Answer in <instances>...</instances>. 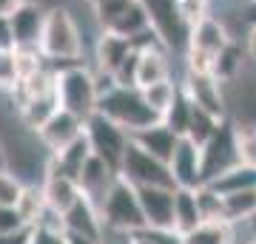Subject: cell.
Masks as SVG:
<instances>
[{"mask_svg": "<svg viewBox=\"0 0 256 244\" xmlns=\"http://www.w3.org/2000/svg\"><path fill=\"white\" fill-rule=\"evenodd\" d=\"M40 54L46 57V63L60 71L66 65L82 63V34L77 20L66 6H52L46 9L43 31H40Z\"/></svg>", "mask_w": 256, "mask_h": 244, "instance_id": "obj_1", "label": "cell"}, {"mask_svg": "<svg viewBox=\"0 0 256 244\" xmlns=\"http://www.w3.org/2000/svg\"><path fill=\"white\" fill-rule=\"evenodd\" d=\"M97 111L102 117H108L111 122H117L120 128H126L128 134L160 122V114L151 111V105L142 97V91L134 88V85H117L111 80L106 85H100Z\"/></svg>", "mask_w": 256, "mask_h": 244, "instance_id": "obj_2", "label": "cell"}, {"mask_svg": "<svg viewBox=\"0 0 256 244\" xmlns=\"http://www.w3.org/2000/svg\"><path fill=\"white\" fill-rule=\"evenodd\" d=\"M57 88V102L60 108L74 114L77 119H86L97 114V102H100V85H97V74H92L82 63L66 65L54 77Z\"/></svg>", "mask_w": 256, "mask_h": 244, "instance_id": "obj_3", "label": "cell"}, {"mask_svg": "<svg viewBox=\"0 0 256 244\" xmlns=\"http://www.w3.org/2000/svg\"><path fill=\"white\" fill-rule=\"evenodd\" d=\"M234 37L220 17L214 14H202L194 20L188 28V43H185V60H188V71H214V63L225 45Z\"/></svg>", "mask_w": 256, "mask_h": 244, "instance_id": "obj_4", "label": "cell"}, {"mask_svg": "<svg viewBox=\"0 0 256 244\" xmlns=\"http://www.w3.org/2000/svg\"><path fill=\"white\" fill-rule=\"evenodd\" d=\"M100 216L102 227L108 230H120V233H140L146 230V216L140 208L137 188L128 185L126 179H117L106 193V199L100 202Z\"/></svg>", "mask_w": 256, "mask_h": 244, "instance_id": "obj_5", "label": "cell"}, {"mask_svg": "<svg viewBox=\"0 0 256 244\" xmlns=\"http://www.w3.org/2000/svg\"><path fill=\"white\" fill-rule=\"evenodd\" d=\"M94 17L102 31L120 37H146L151 34V23L140 0H94Z\"/></svg>", "mask_w": 256, "mask_h": 244, "instance_id": "obj_6", "label": "cell"}, {"mask_svg": "<svg viewBox=\"0 0 256 244\" xmlns=\"http://www.w3.org/2000/svg\"><path fill=\"white\" fill-rule=\"evenodd\" d=\"M117 173H120V179H126L134 188H174L168 162L151 156L137 142H128L126 156H122Z\"/></svg>", "mask_w": 256, "mask_h": 244, "instance_id": "obj_7", "label": "cell"}, {"mask_svg": "<svg viewBox=\"0 0 256 244\" xmlns=\"http://www.w3.org/2000/svg\"><path fill=\"white\" fill-rule=\"evenodd\" d=\"M148 14L151 31L165 48H185L188 43V20L182 14L180 0H140Z\"/></svg>", "mask_w": 256, "mask_h": 244, "instance_id": "obj_8", "label": "cell"}, {"mask_svg": "<svg viewBox=\"0 0 256 244\" xmlns=\"http://www.w3.org/2000/svg\"><path fill=\"white\" fill-rule=\"evenodd\" d=\"M82 131H86V139L92 145V154H97L111 168L120 171V162H122L126 148L131 142V134H128L126 128H120L117 122H111L108 117H102L100 111H97V114H92V117L86 119Z\"/></svg>", "mask_w": 256, "mask_h": 244, "instance_id": "obj_9", "label": "cell"}, {"mask_svg": "<svg viewBox=\"0 0 256 244\" xmlns=\"http://www.w3.org/2000/svg\"><path fill=\"white\" fill-rule=\"evenodd\" d=\"M236 145H234V122L228 117L220 122L208 142L202 145V179L208 182L228 171L230 165H236Z\"/></svg>", "mask_w": 256, "mask_h": 244, "instance_id": "obj_10", "label": "cell"}, {"mask_svg": "<svg viewBox=\"0 0 256 244\" xmlns=\"http://www.w3.org/2000/svg\"><path fill=\"white\" fill-rule=\"evenodd\" d=\"M182 91L188 94V100L200 108L210 111L214 117H228L225 108V85H222L210 71H188L182 82Z\"/></svg>", "mask_w": 256, "mask_h": 244, "instance_id": "obj_11", "label": "cell"}, {"mask_svg": "<svg viewBox=\"0 0 256 244\" xmlns=\"http://www.w3.org/2000/svg\"><path fill=\"white\" fill-rule=\"evenodd\" d=\"M168 171L174 179V188H200L202 182V148L188 136H180L174 154L168 159Z\"/></svg>", "mask_w": 256, "mask_h": 244, "instance_id": "obj_12", "label": "cell"}, {"mask_svg": "<svg viewBox=\"0 0 256 244\" xmlns=\"http://www.w3.org/2000/svg\"><path fill=\"white\" fill-rule=\"evenodd\" d=\"M82 125H86L82 119H77L66 108H57L43 125L37 128V139H40V145L48 154H57V151H63L66 145H72L82 134Z\"/></svg>", "mask_w": 256, "mask_h": 244, "instance_id": "obj_13", "label": "cell"}, {"mask_svg": "<svg viewBox=\"0 0 256 244\" xmlns=\"http://www.w3.org/2000/svg\"><path fill=\"white\" fill-rule=\"evenodd\" d=\"M146 227L174 230V188H137Z\"/></svg>", "mask_w": 256, "mask_h": 244, "instance_id": "obj_14", "label": "cell"}, {"mask_svg": "<svg viewBox=\"0 0 256 244\" xmlns=\"http://www.w3.org/2000/svg\"><path fill=\"white\" fill-rule=\"evenodd\" d=\"M120 179L117 168H111L106 159H100L97 154L88 156V162L82 165L80 171V179H77V185H80L82 196L86 199H92L97 208H100V202L106 199V193L111 190V185Z\"/></svg>", "mask_w": 256, "mask_h": 244, "instance_id": "obj_15", "label": "cell"}, {"mask_svg": "<svg viewBox=\"0 0 256 244\" xmlns=\"http://www.w3.org/2000/svg\"><path fill=\"white\" fill-rule=\"evenodd\" d=\"M43 20H46V9H43L40 3L26 0V3L9 17L12 37H14V48H40Z\"/></svg>", "mask_w": 256, "mask_h": 244, "instance_id": "obj_16", "label": "cell"}, {"mask_svg": "<svg viewBox=\"0 0 256 244\" xmlns=\"http://www.w3.org/2000/svg\"><path fill=\"white\" fill-rule=\"evenodd\" d=\"M171 80V63H168V48L160 43H151L140 48L137 65H134V88H148L154 82Z\"/></svg>", "mask_w": 256, "mask_h": 244, "instance_id": "obj_17", "label": "cell"}, {"mask_svg": "<svg viewBox=\"0 0 256 244\" xmlns=\"http://www.w3.org/2000/svg\"><path fill=\"white\" fill-rule=\"evenodd\" d=\"M40 185H43L46 205L52 210H57V213H66V210H68L74 202L82 196L77 179H72V176H66V173H60V171H52V168H46Z\"/></svg>", "mask_w": 256, "mask_h": 244, "instance_id": "obj_18", "label": "cell"}, {"mask_svg": "<svg viewBox=\"0 0 256 244\" xmlns=\"http://www.w3.org/2000/svg\"><path fill=\"white\" fill-rule=\"evenodd\" d=\"M131 142H137L140 148H142V151H148L151 156H156V159L168 162V159H171V154H174L176 142H180V136H176L174 131H171V128L160 119V122H154V125L134 131V134H131Z\"/></svg>", "mask_w": 256, "mask_h": 244, "instance_id": "obj_19", "label": "cell"}, {"mask_svg": "<svg viewBox=\"0 0 256 244\" xmlns=\"http://www.w3.org/2000/svg\"><path fill=\"white\" fill-rule=\"evenodd\" d=\"M14 108H18V117H20V122H23V128H28V131L37 134V128L60 108V102H57V88L32 94V97H26V100H20Z\"/></svg>", "mask_w": 256, "mask_h": 244, "instance_id": "obj_20", "label": "cell"}, {"mask_svg": "<svg viewBox=\"0 0 256 244\" xmlns=\"http://www.w3.org/2000/svg\"><path fill=\"white\" fill-rule=\"evenodd\" d=\"M63 219H66V230L92 236V239H97V242L102 239V216H100V208H97L92 199L80 196V199L63 213Z\"/></svg>", "mask_w": 256, "mask_h": 244, "instance_id": "obj_21", "label": "cell"}, {"mask_svg": "<svg viewBox=\"0 0 256 244\" xmlns=\"http://www.w3.org/2000/svg\"><path fill=\"white\" fill-rule=\"evenodd\" d=\"M88 156H92V145L86 139V131H82L72 145H66L63 151H57V154H48V162L46 168L52 171H60L66 176H72V179H80V171L82 165L88 162Z\"/></svg>", "mask_w": 256, "mask_h": 244, "instance_id": "obj_22", "label": "cell"}, {"mask_svg": "<svg viewBox=\"0 0 256 244\" xmlns=\"http://www.w3.org/2000/svg\"><path fill=\"white\" fill-rule=\"evenodd\" d=\"M208 188H214L220 196H228V193H239V190H254L256 188V168L250 165H230L228 171H222L220 176L205 182Z\"/></svg>", "mask_w": 256, "mask_h": 244, "instance_id": "obj_23", "label": "cell"}, {"mask_svg": "<svg viewBox=\"0 0 256 244\" xmlns=\"http://www.w3.org/2000/svg\"><path fill=\"white\" fill-rule=\"evenodd\" d=\"M185 244H236V225H230L225 219H210L200 222L191 233L182 236Z\"/></svg>", "mask_w": 256, "mask_h": 244, "instance_id": "obj_24", "label": "cell"}, {"mask_svg": "<svg viewBox=\"0 0 256 244\" xmlns=\"http://www.w3.org/2000/svg\"><path fill=\"white\" fill-rule=\"evenodd\" d=\"M202 222L200 205H196V188H174V230L191 233Z\"/></svg>", "mask_w": 256, "mask_h": 244, "instance_id": "obj_25", "label": "cell"}, {"mask_svg": "<svg viewBox=\"0 0 256 244\" xmlns=\"http://www.w3.org/2000/svg\"><path fill=\"white\" fill-rule=\"evenodd\" d=\"M254 213H256V188L222 196V219L230 222V225H245Z\"/></svg>", "mask_w": 256, "mask_h": 244, "instance_id": "obj_26", "label": "cell"}, {"mask_svg": "<svg viewBox=\"0 0 256 244\" xmlns=\"http://www.w3.org/2000/svg\"><path fill=\"white\" fill-rule=\"evenodd\" d=\"M14 208L20 210V216L26 222L28 227H34L43 216V210L48 208L46 205V196H43V185H37V182H26L23 185V193H20V199Z\"/></svg>", "mask_w": 256, "mask_h": 244, "instance_id": "obj_27", "label": "cell"}, {"mask_svg": "<svg viewBox=\"0 0 256 244\" xmlns=\"http://www.w3.org/2000/svg\"><path fill=\"white\" fill-rule=\"evenodd\" d=\"M222 119H225V117H214L210 111H205V108H200V105H194V102H191V119H188V134H185V136L202 148V145L214 136V131L220 128Z\"/></svg>", "mask_w": 256, "mask_h": 244, "instance_id": "obj_28", "label": "cell"}, {"mask_svg": "<svg viewBox=\"0 0 256 244\" xmlns=\"http://www.w3.org/2000/svg\"><path fill=\"white\" fill-rule=\"evenodd\" d=\"M210 74H214L222 85L234 82L239 74H242V48L236 45V40H230V43L220 51V57H216V63H214V71Z\"/></svg>", "mask_w": 256, "mask_h": 244, "instance_id": "obj_29", "label": "cell"}, {"mask_svg": "<svg viewBox=\"0 0 256 244\" xmlns=\"http://www.w3.org/2000/svg\"><path fill=\"white\" fill-rule=\"evenodd\" d=\"M142 91V97H146V102L151 105V111H156L160 114V119L165 117V111L174 105L176 94H180V85H176L174 80H162V82H154V85H148V88H140Z\"/></svg>", "mask_w": 256, "mask_h": 244, "instance_id": "obj_30", "label": "cell"}, {"mask_svg": "<svg viewBox=\"0 0 256 244\" xmlns=\"http://www.w3.org/2000/svg\"><path fill=\"white\" fill-rule=\"evenodd\" d=\"M188 119H191V100H188V94L182 91V85H180V94H176L174 105L165 111L162 122L171 128L176 136H185L188 134Z\"/></svg>", "mask_w": 256, "mask_h": 244, "instance_id": "obj_31", "label": "cell"}, {"mask_svg": "<svg viewBox=\"0 0 256 244\" xmlns=\"http://www.w3.org/2000/svg\"><path fill=\"white\" fill-rule=\"evenodd\" d=\"M234 145L239 162L256 168V125H234Z\"/></svg>", "mask_w": 256, "mask_h": 244, "instance_id": "obj_32", "label": "cell"}, {"mask_svg": "<svg viewBox=\"0 0 256 244\" xmlns=\"http://www.w3.org/2000/svg\"><path fill=\"white\" fill-rule=\"evenodd\" d=\"M196 205H200L202 222H210V219H222V196L214 188H208L202 182L196 188Z\"/></svg>", "mask_w": 256, "mask_h": 244, "instance_id": "obj_33", "label": "cell"}, {"mask_svg": "<svg viewBox=\"0 0 256 244\" xmlns=\"http://www.w3.org/2000/svg\"><path fill=\"white\" fill-rule=\"evenodd\" d=\"M20 80L18 71V51L14 48H0V88L12 91Z\"/></svg>", "mask_w": 256, "mask_h": 244, "instance_id": "obj_34", "label": "cell"}, {"mask_svg": "<svg viewBox=\"0 0 256 244\" xmlns=\"http://www.w3.org/2000/svg\"><path fill=\"white\" fill-rule=\"evenodd\" d=\"M26 182L20 179L18 173H12L9 168L0 171V205H18L20 193H23Z\"/></svg>", "mask_w": 256, "mask_h": 244, "instance_id": "obj_35", "label": "cell"}, {"mask_svg": "<svg viewBox=\"0 0 256 244\" xmlns=\"http://www.w3.org/2000/svg\"><path fill=\"white\" fill-rule=\"evenodd\" d=\"M26 222L20 216V210L14 205H0V236L18 233V230H26Z\"/></svg>", "mask_w": 256, "mask_h": 244, "instance_id": "obj_36", "label": "cell"}, {"mask_svg": "<svg viewBox=\"0 0 256 244\" xmlns=\"http://www.w3.org/2000/svg\"><path fill=\"white\" fill-rule=\"evenodd\" d=\"M146 230L151 233V239L156 244H185L182 233H176V230H154V227H146Z\"/></svg>", "mask_w": 256, "mask_h": 244, "instance_id": "obj_37", "label": "cell"}, {"mask_svg": "<svg viewBox=\"0 0 256 244\" xmlns=\"http://www.w3.org/2000/svg\"><path fill=\"white\" fill-rule=\"evenodd\" d=\"M32 233H34V227H26V230H18V233H9V236H0V244H28L32 242Z\"/></svg>", "mask_w": 256, "mask_h": 244, "instance_id": "obj_38", "label": "cell"}, {"mask_svg": "<svg viewBox=\"0 0 256 244\" xmlns=\"http://www.w3.org/2000/svg\"><path fill=\"white\" fill-rule=\"evenodd\" d=\"M0 48H14V37H12L9 17H0Z\"/></svg>", "mask_w": 256, "mask_h": 244, "instance_id": "obj_39", "label": "cell"}, {"mask_svg": "<svg viewBox=\"0 0 256 244\" xmlns=\"http://www.w3.org/2000/svg\"><path fill=\"white\" fill-rule=\"evenodd\" d=\"M26 0H0V17H12Z\"/></svg>", "mask_w": 256, "mask_h": 244, "instance_id": "obj_40", "label": "cell"}, {"mask_svg": "<svg viewBox=\"0 0 256 244\" xmlns=\"http://www.w3.org/2000/svg\"><path fill=\"white\" fill-rule=\"evenodd\" d=\"M66 242H68V244H100V242H97V239H92V236L72 233V230H66Z\"/></svg>", "mask_w": 256, "mask_h": 244, "instance_id": "obj_41", "label": "cell"}, {"mask_svg": "<svg viewBox=\"0 0 256 244\" xmlns=\"http://www.w3.org/2000/svg\"><path fill=\"white\" fill-rule=\"evenodd\" d=\"M245 51H248V57L256 63V23L250 26V31H248V43H245Z\"/></svg>", "mask_w": 256, "mask_h": 244, "instance_id": "obj_42", "label": "cell"}, {"mask_svg": "<svg viewBox=\"0 0 256 244\" xmlns=\"http://www.w3.org/2000/svg\"><path fill=\"white\" fill-rule=\"evenodd\" d=\"M128 244H156V242L151 239L148 230H140V233H131V242H128Z\"/></svg>", "mask_w": 256, "mask_h": 244, "instance_id": "obj_43", "label": "cell"}, {"mask_svg": "<svg viewBox=\"0 0 256 244\" xmlns=\"http://www.w3.org/2000/svg\"><path fill=\"white\" fill-rule=\"evenodd\" d=\"M48 242H52V236L34 227V233H32V242H28V244H48Z\"/></svg>", "mask_w": 256, "mask_h": 244, "instance_id": "obj_44", "label": "cell"}, {"mask_svg": "<svg viewBox=\"0 0 256 244\" xmlns=\"http://www.w3.org/2000/svg\"><path fill=\"white\" fill-rule=\"evenodd\" d=\"M3 168H9V154H6V145L0 139V171H3Z\"/></svg>", "mask_w": 256, "mask_h": 244, "instance_id": "obj_45", "label": "cell"}, {"mask_svg": "<svg viewBox=\"0 0 256 244\" xmlns=\"http://www.w3.org/2000/svg\"><path fill=\"white\" fill-rule=\"evenodd\" d=\"M245 225H248V230H250V236H256V213H254L250 219H248Z\"/></svg>", "mask_w": 256, "mask_h": 244, "instance_id": "obj_46", "label": "cell"}, {"mask_svg": "<svg viewBox=\"0 0 256 244\" xmlns=\"http://www.w3.org/2000/svg\"><path fill=\"white\" fill-rule=\"evenodd\" d=\"M48 244H68V242H66V233L63 236H52V242H48Z\"/></svg>", "mask_w": 256, "mask_h": 244, "instance_id": "obj_47", "label": "cell"}, {"mask_svg": "<svg viewBox=\"0 0 256 244\" xmlns=\"http://www.w3.org/2000/svg\"><path fill=\"white\" fill-rule=\"evenodd\" d=\"M248 20H250V26H254V23H256V3H254V11L248 14Z\"/></svg>", "mask_w": 256, "mask_h": 244, "instance_id": "obj_48", "label": "cell"}, {"mask_svg": "<svg viewBox=\"0 0 256 244\" xmlns=\"http://www.w3.org/2000/svg\"><path fill=\"white\" fill-rule=\"evenodd\" d=\"M245 244H256V236H250V242H245Z\"/></svg>", "mask_w": 256, "mask_h": 244, "instance_id": "obj_49", "label": "cell"}, {"mask_svg": "<svg viewBox=\"0 0 256 244\" xmlns=\"http://www.w3.org/2000/svg\"><path fill=\"white\" fill-rule=\"evenodd\" d=\"M86 3H94V0H86Z\"/></svg>", "mask_w": 256, "mask_h": 244, "instance_id": "obj_50", "label": "cell"}, {"mask_svg": "<svg viewBox=\"0 0 256 244\" xmlns=\"http://www.w3.org/2000/svg\"><path fill=\"white\" fill-rule=\"evenodd\" d=\"M250 3H256V0H250Z\"/></svg>", "mask_w": 256, "mask_h": 244, "instance_id": "obj_51", "label": "cell"}]
</instances>
